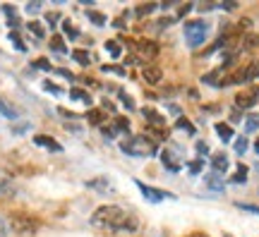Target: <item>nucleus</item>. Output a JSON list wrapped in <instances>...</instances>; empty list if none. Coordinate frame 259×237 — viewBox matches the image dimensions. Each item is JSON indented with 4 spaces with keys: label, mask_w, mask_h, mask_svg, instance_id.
<instances>
[{
    "label": "nucleus",
    "mask_w": 259,
    "mask_h": 237,
    "mask_svg": "<svg viewBox=\"0 0 259 237\" xmlns=\"http://www.w3.org/2000/svg\"><path fill=\"white\" fill-rule=\"evenodd\" d=\"M92 225L103 230H115V232H135L139 220L132 213L122 211L120 206H99L92 216Z\"/></svg>",
    "instance_id": "nucleus-1"
},
{
    "label": "nucleus",
    "mask_w": 259,
    "mask_h": 237,
    "mask_svg": "<svg viewBox=\"0 0 259 237\" xmlns=\"http://www.w3.org/2000/svg\"><path fill=\"white\" fill-rule=\"evenodd\" d=\"M120 149L125 151L127 156H137V158H149V156H154L158 151V146H156V141H151V139H147V137H130V139H125L120 144Z\"/></svg>",
    "instance_id": "nucleus-2"
},
{
    "label": "nucleus",
    "mask_w": 259,
    "mask_h": 237,
    "mask_svg": "<svg viewBox=\"0 0 259 237\" xmlns=\"http://www.w3.org/2000/svg\"><path fill=\"white\" fill-rule=\"evenodd\" d=\"M206 34H209V22H204V19H194L185 24V38L192 48L202 46L206 41Z\"/></svg>",
    "instance_id": "nucleus-3"
},
{
    "label": "nucleus",
    "mask_w": 259,
    "mask_h": 237,
    "mask_svg": "<svg viewBox=\"0 0 259 237\" xmlns=\"http://www.w3.org/2000/svg\"><path fill=\"white\" fill-rule=\"evenodd\" d=\"M10 228L19 235H34L38 230V220L31 218L29 213H12L10 216Z\"/></svg>",
    "instance_id": "nucleus-4"
},
{
    "label": "nucleus",
    "mask_w": 259,
    "mask_h": 237,
    "mask_svg": "<svg viewBox=\"0 0 259 237\" xmlns=\"http://www.w3.org/2000/svg\"><path fill=\"white\" fill-rule=\"evenodd\" d=\"M259 77V63L257 60H250V63L231 72V84H252Z\"/></svg>",
    "instance_id": "nucleus-5"
},
{
    "label": "nucleus",
    "mask_w": 259,
    "mask_h": 237,
    "mask_svg": "<svg viewBox=\"0 0 259 237\" xmlns=\"http://www.w3.org/2000/svg\"><path fill=\"white\" fill-rule=\"evenodd\" d=\"M137 184V189L142 192V197L147 201H151V204H161L163 199H176V194H170V192H161V189H156V187H149V184H144V182H135Z\"/></svg>",
    "instance_id": "nucleus-6"
},
{
    "label": "nucleus",
    "mask_w": 259,
    "mask_h": 237,
    "mask_svg": "<svg viewBox=\"0 0 259 237\" xmlns=\"http://www.w3.org/2000/svg\"><path fill=\"white\" fill-rule=\"evenodd\" d=\"M257 101H259V86H250V89H245V91H240L235 96V108L247 110V108H252Z\"/></svg>",
    "instance_id": "nucleus-7"
},
{
    "label": "nucleus",
    "mask_w": 259,
    "mask_h": 237,
    "mask_svg": "<svg viewBox=\"0 0 259 237\" xmlns=\"http://www.w3.org/2000/svg\"><path fill=\"white\" fill-rule=\"evenodd\" d=\"M132 46H135V51H137L142 58H147V60H154L158 55V46L154 41H135Z\"/></svg>",
    "instance_id": "nucleus-8"
},
{
    "label": "nucleus",
    "mask_w": 259,
    "mask_h": 237,
    "mask_svg": "<svg viewBox=\"0 0 259 237\" xmlns=\"http://www.w3.org/2000/svg\"><path fill=\"white\" fill-rule=\"evenodd\" d=\"M142 115L147 120V127H166V118H163L161 113H156L154 108H144Z\"/></svg>",
    "instance_id": "nucleus-9"
},
{
    "label": "nucleus",
    "mask_w": 259,
    "mask_h": 237,
    "mask_svg": "<svg viewBox=\"0 0 259 237\" xmlns=\"http://www.w3.org/2000/svg\"><path fill=\"white\" fill-rule=\"evenodd\" d=\"M142 77H144L149 84H158L161 79H163V72H161V67H158V65H144Z\"/></svg>",
    "instance_id": "nucleus-10"
},
{
    "label": "nucleus",
    "mask_w": 259,
    "mask_h": 237,
    "mask_svg": "<svg viewBox=\"0 0 259 237\" xmlns=\"http://www.w3.org/2000/svg\"><path fill=\"white\" fill-rule=\"evenodd\" d=\"M161 161H163V165H166L170 173H178V170L183 168V163L176 158V154H173V151H163V154H161Z\"/></svg>",
    "instance_id": "nucleus-11"
},
{
    "label": "nucleus",
    "mask_w": 259,
    "mask_h": 237,
    "mask_svg": "<svg viewBox=\"0 0 259 237\" xmlns=\"http://www.w3.org/2000/svg\"><path fill=\"white\" fill-rule=\"evenodd\" d=\"M211 168L216 175H221L228 170V158H226V154H213L211 156Z\"/></svg>",
    "instance_id": "nucleus-12"
},
{
    "label": "nucleus",
    "mask_w": 259,
    "mask_h": 237,
    "mask_svg": "<svg viewBox=\"0 0 259 237\" xmlns=\"http://www.w3.org/2000/svg\"><path fill=\"white\" fill-rule=\"evenodd\" d=\"M34 141H36L38 146H44V149H51V151H63V146L58 144L56 139H51L48 134H36V137H34Z\"/></svg>",
    "instance_id": "nucleus-13"
},
{
    "label": "nucleus",
    "mask_w": 259,
    "mask_h": 237,
    "mask_svg": "<svg viewBox=\"0 0 259 237\" xmlns=\"http://www.w3.org/2000/svg\"><path fill=\"white\" fill-rule=\"evenodd\" d=\"M216 134H219V139H221L223 144H228L235 134H233V127L231 125H226V122H216Z\"/></svg>",
    "instance_id": "nucleus-14"
},
{
    "label": "nucleus",
    "mask_w": 259,
    "mask_h": 237,
    "mask_svg": "<svg viewBox=\"0 0 259 237\" xmlns=\"http://www.w3.org/2000/svg\"><path fill=\"white\" fill-rule=\"evenodd\" d=\"M51 51H56V53H60V55L67 53L65 38H63V36H51Z\"/></svg>",
    "instance_id": "nucleus-15"
},
{
    "label": "nucleus",
    "mask_w": 259,
    "mask_h": 237,
    "mask_svg": "<svg viewBox=\"0 0 259 237\" xmlns=\"http://www.w3.org/2000/svg\"><path fill=\"white\" fill-rule=\"evenodd\" d=\"M257 46H259L257 34H247V36H242V43H240L242 51H250V48H257Z\"/></svg>",
    "instance_id": "nucleus-16"
},
{
    "label": "nucleus",
    "mask_w": 259,
    "mask_h": 237,
    "mask_svg": "<svg viewBox=\"0 0 259 237\" xmlns=\"http://www.w3.org/2000/svg\"><path fill=\"white\" fill-rule=\"evenodd\" d=\"M72 58H74V60H77L79 65H89V63H92V53H89V51H82V48L72 51Z\"/></svg>",
    "instance_id": "nucleus-17"
},
{
    "label": "nucleus",
    "mask_w": 259,
    "mask_h": 237,
    "mask_svg": "<svg viewBox=\"0 0 259 237\" xmlns=\"http://www.w3.org/2000/svg\"><path fill=\"white\" fill-rule=\"evenodd\" d=\"M3 15H8L10 17V27H19V17H17V10L10 8V5H3Z\"/></svg>",
    "instance_id": "nucleus-18"
},
{
    "label": "nucleus",
    "mask_w": 259,
    "mask_h": 237,
    "mask_svg": "<svg viewBox=\"0 0 259 237\" xmlns=\"http://www.w3.org/2000/svg\"><path fill=\"white\" fill-rule=\"evenodd\" d=\"M87 120H89L92 125H99V127H101L106 115H103V110H89V113H87Z\"/></svg>",
    "instance_id": "nucleus-19"
},
{
    "label": "nucleus",
    "mask_w": 259,
    "mask_h": 237,
    "mask_svg": "<svg viewBox=\"0 0 259 237\" xmlns=\"http://www.w3.org/2000/svg\"><path fill=\"white\" fill-rule=\"evenodd\" d=\"M206 187H211L213 192H223V182H221V177L213 173V175H206Z\"/></svg>",
    "instance_id": "nucleus-20"
},
{
    "label": "nucleus",
    "mask_w": 259,
    "mask_h": 237,
    "mask_svg": "<svg viewBox=\"0 0 259 237\" xmlns=\"http://www.w3.org/2000/svg\"><path fill=\"white\" fill-rule=\"evenodd\" d=\"M257 129H259V115L252 113V115H247V120H245V132H257Z\"/></svg>",
    "instance_id": "nucleus-21"
},
{
    "label": "nucleus",
    "mask_w": 259,
    "mask_h": 237,
    "mask_svg": "<svg viewBox=\"0 0 259 237\" xmlns=\"http://www.w3.org/2000/svg\"><path fill=\"white\" fill-rule=\"evenodd\" d=\"M70 96L74 101H82V103H92V96L84 91V89H70Z\"/></svg>",
    "instance_id": "nucleus-22"
},
{
    "label": "nucleus",
    "mask_w": 259,
    "mask_h": 237,
    "mask_svg": "<svg viewBox=\"0 0 259 237\" xmlns=\"http://www.w3.org/2000/svg\"><path fill=\"white\" fill-rule=\"evenodd\" d=\"M245 180H247V165H238V168H235V175H233V182H245Z\"/></svg>",
    "instance_id": "nucleus-23"
},
{
    "label": "nucleus",
    "mask_w": 259,
    "mask_h": 237,
    "mask_svg": "<svg viewBox=\"0 0 259 237\" xmlns=\"http://www.w3.org/2000/svg\"><path fill=\"white\" fill-rule=\"evenodd\" d=\"M0 113H3L5 118H10V120H15V118H17V110L12 108L10 103H5V101H0Z\"/></svg>",
    "instance_id": "nucleus-24"
},
{
    "label": "nucleus",
    "mask_w": 259,
    "mask_h": 237,
    "mask_svg": "<svg viewBox=\"0 0 259 237\" xmlns=\"http://www.w3.org/2000/svg\"><path fill=\"white\" fill-rule=\"evenodd\" d=\"M87 17L92 19L94 24H96V27H103V24H106V17H103L101 12H94V10H87Z\"/></svg>",
    "instance_id": "nucleus-25"
},
{
    "label": "nucleus",
    "mask_w": 259,
    "mask_h": 237,
    "mask_svg": "<svg viewBox=\"0 0 259 237\" xmlns=\"http://www.w3.org/2000/svg\"><path fill=\"white\" fill-rule=\"evenodd\" d=\"M106 51H108L113 58H120V53H122V48L118 41H106Z\"/></svg>",
    "instance_id": "nucleus-26"
},
{
    "label": "nucleus",
    "mask_w": 259,
    "mask_h": 237,
    "mask_svg": "<svg viewBox=\"0 0 259 237\" xmlns=\"http://www.w3.org/2000/svg\"><path fill=\"white\" fill-rule=\"evenodd\" d=\"M27 29H29V31H31V34H34L36 38H44V27H41L38 22H29Z\"/></svg>",
    "instance_id": "nucleus-27"
},
{
    "label": "nucleus",
    "mask_w": 259,
    "mask_h": 237,
    "mask_svg": "<svg viewBox=\"0 0 259 237\" xmlns=\"http://www.w3.org/2000/svg\"><path fill=\"white\" fill-rule=\"evenodd\" d=\"M247 151V137H238V141H235V154L242 156Z\"/></svg>",
    "instance_id": "nucleus-28"
},
{
    "label": "nucleus",
    "mask_w": 259,
    "mask_h": 237,
    "mask_svg": "<svg viewBox=\"0 0 259 237\" xmlns=\"http://www.w3.org/2000/svg\"><path fill=\"white\" fill-rule=\"evenodd\" d=\"M113 125H115V129H118V132H127V129H130L127 118H115V120H113Z\"/></svg>",
    "instance_id": "nucleus-29"
},
{
    "label": "nucleus",
    "mask_w": 259,
    "mask_h": 237,
    "mask_svg": "<svg viewBox=\"0 0 259 237\" xmlns=\"http://www.w3.org/2000/svg\"><path fill=\"white\" fill-rule=\"evenodd\" d=\"M158 5L156 3H151V5H139L137 8V17H144V15H149V12H154Z\"/></svg>",
    "instance_id": "nucleus-30"
},
{
    "label": "nucleus",
    "mask_w": 259,
    "mask_h": 237,
    "mask_svg": "<svg viewBox=\"0 0 259 237\" xmlns=\"http://www.w3.org/2000/svg\"><path fill=\"white\" fill-rule=\"evenodd\" d=\"M202 168H204V161L199 158V161H192V163H187V170L192 175H197V173H202Z\"/></svg>",
    "instance_id": "nucleus-31"
},
{
    "label": "nucleus",
    "mask_w": 259,
    "mask_h": 237,
    "mask_svg": "<svg viewBox=\"0 0 259 237\" xmlns=\"http://www.w3.org/2000/svg\"><path fill=\"white\" fill-rule=\"evenodd\" d=\"M178 129H185V132L194 134V125L190 122V120H185V118H180V120H178Z\"/></svg>",
    "instance_id": "nucleus-32"
},
{
    "label": "nucleus",
    "mask_w": 259,
    "mask_h": 237,
    "mask_svg": "<svg viewBox=\"0 0 259 237\" xmlns=\"http://www.w3.org/2000/svg\"><path fill=\"white\" fill-rule=\"evenodd\" d=\"M63 29H65V34H67L70 38H74L77 34H79V31L72 27V22H70V19H65V22H63Z\"/></svg>",
    "instance_id": "nucleus-33"
},
{
    "label": "nucleus",
    "mask_w": 259,
    "mask_h": 237,
    "mask_svg": "<svg viewBox=\"0 0 259 237\" xmlns=\"http://www.w3.org/2000/svg\"><path fill=\"white\" fill-rule=\"evenodd\" d=\"M87 184H89V187H94V189H106V192L111 189V184L106 182V180H92V182H87Z\"/></svg>",
    "instance_id": "nucleus-34"
},
{
    "label": "nucleus",
    "mask_w": 259,
    "mask_h": 237,
    "mask_svg": "<svg viewBox=\"0 0 259 237\" xmlns=\"http://www.w3.org/2000/svg\"><path fill=\"white\" fill-rule=\"evenodd\" d=\"M10 41L15 43V48H17V51H27V46L22 43V38H19V34H15V31H12V34H10Z\"/></svg>",
    "instance_id": "nucleus-35"
},
{
    "label": "nucleus",
    "mask_w": 259,
    "mask_h": 237,
    "mask_svg": "<svg viewBox=\"0 0 259 237\" xmlns=\"http://www.w3.org/2000/svg\"><path fill=\"white\" fill-rule=\"evenodd\" d=\"M101 70H103V72H113V74H120V77H125V70H122V67H115V65H103Z\"/></svg>",
    "instance_id": "nucleus-36"
},
{
    "label": "nucleus",
    "mask_w": 259,
    "mask_h": 237,
    "mask_svg": "<svg viewBox=\"0 0 259 237\" xmlns=\"http://www.w3.org/2000/svg\"><path fill=\"white\" fill-rule=\"evenodd\" d=\"M58 19H60V15H58V12H46V22L51 24V27H56Z\"/></svg>",
    "instance_id": "nucleus-37"
},
{
    "label": "nucleus",
    "mask_w": 259,
    "mask_h": 237,
    "mask_svg": "<svg viewBox=\"0 0 259 237\" xmlns=\"http://www.w3.org/2000/svg\"><path fill=\"white\" fill-rule=\"evenodd\" d=\"M238 209H242V211H250V213H257L259 216V206H252V204H235Z\"/></svg>",
    "instance_id": "nucleus-38"
},
{
    "label": "nucleus",
    "mask_w": 259,
    "mask_h": 237,
    "mask_svg": "<svg viewBox=\"0 0 259 237\" xmlns=\"http://www.w3.org/2000/svg\"><path fill=\"white\" fill-rule=\"evenodd\" d=\"M44 89H46V91H51V93H63V89H60V86H56V84H51V82H44Z\"/></svg>",
    "instance_id": "nucleus-39"
},
{
    "label": "nucleus",
    "mask_w": 259,
    "mask_h": 237,
    "mask_svg": "<svg viewBox=\"0 0 259 237\" xmlns=\"http://www.w3.org/2000/svg\"><path fill=\"white\" fill-rule=\"evenodd\" d=\"M120 99H122V103L127 106V110H135V103H132V99H130L125 91H120Z\"/></svg>",
    "instance_id": "nucleus-40"
},
{
    "label": "nucleus",
    "mask_w": 259,
    "mask_h": 237,
    "mask_svg": "<svg viewBox=\"0 0 259 237\" xmlns=\"http://www.w3.org/2000/svg\"><path fill=\"white\" fill-rule=\"evenodd\" d=\"M34 65H36V67H41V70H48V72L53 70V67H51V63H46L44 58H38V60H36V63H34Z\"/></svg>",
    "instance_id": "nucleus-41"
},
{
    "label": "nucleus",
    "mask_w": 259,
    "mask_h": 237,
    "mask_svg": "<svg viewBox=\"0 0 259 237\" xmlns=\"http://www.w3.org/2000/svg\"><path fill=\"white\" fill-rule=\"evenodd\" d=\"M38 10H41V5H38V3H29V5H27L29 15H34V12H38Z\"/></svg>",
    "instance_id": "nucleus-42"
},
{
    "label": "nucleus",
    "mask_w": 259,
    "mask_h": 237,
    "mask_svg": "<svg viewBox=\"0 0 259 237\" xmlns=\"http://www.w3.org/2000/svg\"><path fill=\"white\" fill-rule=\"evenodd\" d=\"M27 129H29V125L24 122V125H17V127H12V132H15V134H22V132H27Z\"/></svg>",
    "instance_id": "nucleus-43"
},
{
    "label": "nucleus",
    "mask_w": 259,
    "mask_h": 237,
    "mask_svg": "<svg viewBox=\"0 0 259 237\" xmlns=\"http://www.w3.org/2000/svg\"><path fill=\"white\" fill-rule=\"evenodd\" d=\"M206 151H209V146L204 141H197V154H206Z\"/></svg>",
    "instance_id": "nucleus-44"
},
{
    "label": "nucleus",
    "mask_w": 259,
    "mask_h": 237,
    "mask_svg": "<svg viewBox=\"0 0 259 237\" xmlns=\"http://www.w3.org/2000/svg\"><path fill=\"white\" fill-rule=\"evenodd\" d=\"M58 113H60V115H65V118H79V115H74V113H70V110H65V108H60Z\"/></svg>",
    "instance_id": "nucleus-45"
},
{
    "label": "nucleus",
    "mask_w": 259,
    "mask_h": 237,
    "mask_svg": "<svg viewBox=\"0 0 259 237\" xmlns=\"http://www.w3.org/2000/svg\"><path fill=\"white\" fill-rule=\"evenodd\" d=\"M190 237H209V235H204V232H192Z\"/></svg>",
    "instance_id": "nucleus-46"
},
{
    "label": "nucleus",
    "mask_w": 259,
    "mask_h": 237,
    "mask_svg": "<svg viewBox=\"0 0 259 237\" xmlns=\"http://www.w3.org/2000/svg\"><path fill=\"white\" fill-rule=\"evenodd\" d=\"M254 151H257V154H259V139H257V144H254Z\"/></svg>",
    "instance_id": "nucleus-47"
},
{
    "label": "nucleus",
    "mask_w": 259,
    "mask_h": 237,
    "mask_svg": "<svg viewBox=\"0 0 259 237\" xmlns=\"http://www.w3.org/2000/svg\"><path fill=\"white\" fill-rule=\"evenodd\" d=\"M223 237H231V235H223Z\"/></svg>",
    "instance_id": "nucleus-48"
}]
</instances>
